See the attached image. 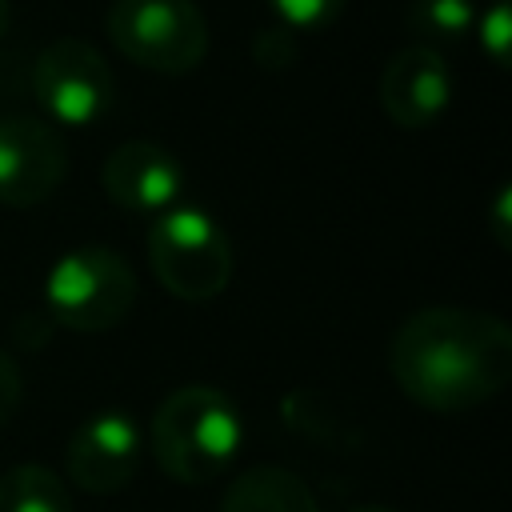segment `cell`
Wrapping results in <instances>:
<instances>
[{
  "instance_id": "6da1fadb",
  "label": "cell",
  "mask_w": 512,
  "mask_h": 512,
  "mask_svg": "<svg viewBox=\"0 0 512 512\" xmlns=\"http://www.w3.org/2000/svg\"><path fill=\"white\" fill-rule=\"evenodd\" d=\"M388 368L412 404L428 412H468L508 388L512 332L480 308H420L396 328Z\"/></svg>"
},
{
  "instance_id": "7a4b0ae2",
  "label": "cell",
  "mask_w": 512,
  "mask_h": 512,
  "mask_svg": "<svg viewBox=\"0 0 512 512\" xmlns=\"http://www.w3.org/2000/svg\"><path fill=\"white\" fill-rule=\"evenodd\" d=\"M244 444V420L228 392L212 384H184L168 392L152 416L148 448L156 464L180 484H208L232 468Z\"/></svg>"
},
{
  "instance_id": "3957f363",
  "label": "cell",
  "mask_w": 512,
  "mask_h": 512,
  "mask_svg": "<svg viewBox=\"0 0 512 512\" xmlns=\"http://www.w3.org/2000/svg\"><path fill=\"white\" fill-rule=\"evenodd\" d=\"M148 264L176 300H212L232 280L228 232L192 204H172L148 228Z\"/></svg>"
},
{
  "instance_id": "277c9868",
  "label": "cell",
  "mask_w": 512,
  "mask_h": 512,
  "mask_svg": "<svg viewBox=\"0 0 512 512\" xmlns=\"http://www.w3.org/2000/svg\"><path fill=\"white\" fill-rule=\"evenodd\" d=\"M104 28L120 56L160 76H184L208 56V20L196 0H112Z\"/></svg>"
},
{
  "instance_id": "5b68a950",
  "label": "cell",
  "mask_w": 512,
  "mask_h": 512,
  "mask_svg": "<svg viewBox=\"0 0 512 512\" xmlns=\"http://www.w3.org/2000/svg\"><path fill=\"white\" fill-rule=\"evenodd\" d=\"M44 300L52 320H60L64 328L108 332L136 304V272L116 248L80 244L52 264Z\"/></svg>"
},
{
  "instance_id": "8992f818",
  "label": "cell",
  "mask_w": 512,
  "mask_h": 512,
  "mask_svg": "<svg viewBox=\"0 0 512 512\" xmlns=\"http://www.w3.org/2000/svg\"><path fill=\"white\" fill-rule=\"evenodd\" d=\"M32 96L52 124L88 128L112 108L116 80L108 60L88 40L60 36L32 60Z\"/></svg>"
},
{
  "instance_id": "52a82bcc",
  "label": "cell",
  "mask_w": 512,
  "mask_h": 512,
  "mask_svg": "<svg viewBox=\"0 0 512 512\" xmlns=\"http://www.w3.org/2000/svg\"><path fill=\"white\" fill-rule=\"evenodd\" d=\"M68 176V148L44 116H0V204L36 208Z\"/></svg>"
},
{
  "instance_id": "ba28073f",
  "label": "cell",
  "mask_w": 512,
  "mask_h": 512,
  "mask_svg": "<svg viewBox=\"0 0 512 512\" xmlns=\"http://www.w3.org/2000/svg\"><path fill=\"white\" fill-rule=\"evenodd\" d=\"M64 468L76 488L96 496H112L128 488L140 468V428L132 424L128 412L116 408L88 416L64 448Z\"/></svg>"
},
{
  "instance_id": "9c48e42d",
  "label": "cell",
  "mask_w": 512,
  "mask_h": 512,
  "mask_svg": "<svg viewBox=\"0 0 512 512\" xmlns=\"http://www.w3.org/2000/svg\"><path fill=\"white\" fill-rule=\"evenodd\" d=\"M376 96L396 128H428L452 104V68L440 48L408 44L388 56Z\"/></svg>"
},
{
  "instance_id": "30bf717a",
  "label": "cell",
  "mask_w": 512,
  "mask_h": 512,
  "mask_svg": "<svg viewBox=\"0 0 512 512\" xmlns=\"http://www.w3.org/2000/svg\"><path fill=\"white\" fill-rule=\"evenodd\" d=\"M100 180L112 204L128 212H144V216H160L172 204H180L184 184H188L180 160L152 140L116 144L100 168Z\"/></svg>"
},
{
  "instance_id": "8fae6325",
  "label": "cell",
  "mask_w": 512,
  "mask_h": 512,
  "mask_svg": "<svg viewBox=\"0 0 512 512\" xmlns=\"http://www.w3.org/2000/svg\"><path fill=\"white\" fill-rule=\"evenodd\" d=\"M220 512H320L308 484L280 464H256L228 480Z\"/></svg>"
},
{
  "instance_id": "7c38bea8",
  "label": "cell",
  "mask_w": 512,
  "mask_h": 512,
  "mask_svg": "<svg viewBox=\"0 0 512 512\" xmlns=\"http://www.w3.org/2000/svg\"><path fill=\"white\" fill-rule=\"evenodd\" d=\"M0 512H72V496L52 468L12 464L0 476Z\"/></svg>"
},
{
  "instance_id": "4fadbf2b",
  "label": "cell",
  "mask_w": 512,
  "mask_h": 512,
  "mask_svg": "<svg viewBox=\"0 0 512 512\" xmlns=\"http://www.w3.org/2000/svg\"><path fill=\"white\" fill-rule=\"evenodd\" d=\"M472 24H476L472 0H412V4H408V28H412V32L420 36V44H428V48L464 40Z\"/></svg>"
},
{
  "instance_id": "5bb4252c",
  "label": "cell",
  "mask_w": 512,
  "mask_h": 512,
  "mask_svg": "<svg viewBox=\"0 0 512 512\" xmlns=\"http://www.w3.org/2000/svg\"><path fill=\"white\" fill-rule=\"evenodd\" d=\"M268 4L284 28H304V32L336 24L340 12L348 8V0H268Z\"/></svg>"
},
{
  "instance_id": "9a60e30c",
  "label": "cell",
  "mask_w": 512,
  "mask_h": 512,
  "mask_svg": "<svg viewBox=\"0 0 512 512\" xmlns=\"http://www.w3.org/2000/svg\"><path fill=\"white\" fill-rule=\"evenodd\" d=\"M480 44L488 48V56H492L496 64L508 60V4H504V0H496V4L480 16Z\"/></svg>"
},
{
  "instance_id": "2e32d148",
  "label": "cell",
  "mask_w": 512,
  "mask_h": 512,
  "mask_svg": "<svg viewBox=\"0 0 512 512\" xmlns=\"http://www.w3.org/2000/svg\"><path fill=\"white\" fill-rule=\"evenodd\" d=\"M20 368H16V360L8 356V352H0V424H8V416L16 412V404H20Z\"/></svg>"
},
{
  "instance_id": "e0dca14e",
  "label": "cell",
  "mask_w": 512,
  "mask_h": 512,
  "mask_svg": "<svg viewBox=\"0 0 512 512\" xmlns=\"http://www.w3.org/2000/svg\"><path fill=\"white\" fill-rule=\"evenodd\" d=\"M492 232L500 248H512V232H508V188L496 192V208H492Z\"/></svg>"
},
{
  "instance_id": "ac0fdd59",
  "label": "cell",
  "mask_w": 512,
  "mask_h": 512,
  "mask_svg": "<svg viewBox=\"0 0 512 512\" xmlns=\"http://www.w3.org/2000/svg\"><path fill=\"white\" fill-rule=\"evenodd\" d=\"M8 20H12V4H8V0H0V36L8 32Z\"/></svg>"
},
{
  "instance_id": "d6986e66",
  "label": "cell",
  "mask_w": 512,
  "mask_h": 512,
  "mask_svg": "<svg viewBox=\"0 0 512 512\" xmlns=\"http://www.w3.org/2000/svg\"><path fill=\"white\" fill-rule=\"evenodd\" d=\"M348 512H396V508H388V504H356Z\"/></svg>"
}]
</instances>
